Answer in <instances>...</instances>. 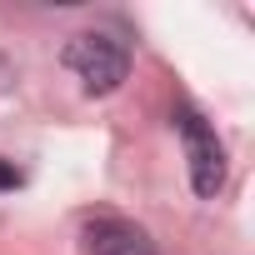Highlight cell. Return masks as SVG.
Wrapping results in <instances>:
<instances>
[{"mask_svg": "<svg viewBox=\"0 0 255 255\" xmlns=\"http://www.w3.org/2000/svg\"><path fill=\"white\" fill-rule=\"evenodd\" d=\"M85 240H90V255H160L155 240L130 220H95Z\"/></svg>", "mask_w": 255, "mask_h": 255, "instance_id": "3", "label": "cell"}, {"mask_svg": "<svg viewBox=\"0 0 255 255\" xmlns=\"http://www.w3.org/2000/svg\"><path fill=\"white\" fill-rule=\"evenodd\" d=\"M65 65L75 70V80L85 85V95H110V90L125 85V75H130V50H125L115 35L80 30L65 45Z\"/></svg>", "mask_w": 255, "mask_h": 255, "instance_id": "1", "label": "cell"}, {"mask_svg": "<svg viewBox=\"0 0 255 255\" xmlns=\"http://www.w3.org/2000/svg\"><path fill=\"white\" fill-rule=\"evenodd\" d=\"M10 85H15V65L0 55V90H10Z\"/></svg>", "mask_w": 255, "mask_h": 255, "instance_id": "5", "label": "cell"}, {"mask_svg": "<svg viewBox=\"0 0 255 255\" xmlns=\"http://www.w3.org/2000/svg\"><path fill=\"white\" fill-rule=\"evenodd\" d=\"M15 185H20V170L10 160H0V190H15Z\"/></svg>", "mask_w": 255, "mask_h": 255, "instance_id": "4", "label": "cell"}, {"mask_svg": "<svg viewBox=\"0 0 255 255\" xmlns=\"http://www.w3.org/2000/svg\"><path fill=\"white\" fill-rule=\"evenodd\" d=\"M180 140H185V160H190V185L200 200H215V190L225 185V145L215 140V130L205 125V115L180 110Z\"/></svg>", "mask_w": 255, "mask_h": 255, "instance_id": "2", "label": "cell"}]
</instances>
